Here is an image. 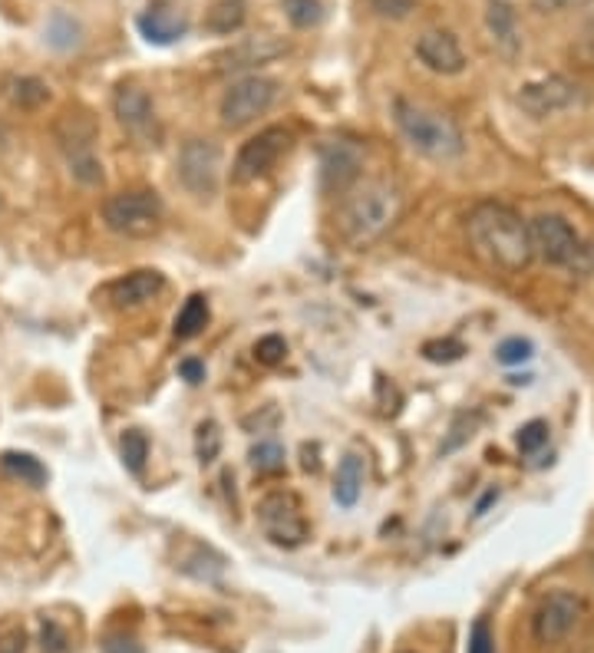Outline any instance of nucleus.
Listing matches in <instances>:
<instances>
[{
	"label": "nucleus",
	"mask_w": 594,
	"mask_h": 653,
	"mask_svg": "<svg viewBox=\"0 0 594 653\" xmlns=\"http://www.w3.org/2000/svg\"><path fill=\"white\" fill-rule=\"evenodd\" d=\"M466 238L469 248L489 264L505 274H522L531 264V241H528V222L498 202H482L466 218Z\"/></svg>",
	"instance_id": "obj_1"
},
{
	"label": "nucleus",
	"mask_w": 594,
	"mask_h": 653,
	"mask_svg": "<svg viewBox=\"0 0 594 653\" xmlns=\"http://www.w3.org/2000/svg\"><path fill=\"white\" fill-rule=\"evenodd\" d=\"M400 209H403V195L393 182L360 179L354 189L344 192V202H340V212H337L340 235L354 248H367V245L380 241L396 225Z\"/></svg>",
	"instance_id": "obj_2"
},
{
	"label": "nucleus",
	"mask_w": 594,
	"mask_h": 653,
	"mask_svg": "<svg viewBox=\"0 0 594 653\" xmlns=\"http://www.w3.org/2000/svg\"><path fill=\"white\" fill-rule=\"evenodd\" d=\"M393 123L403 136V143L433 162H452L466 153V136L459 123L439 110H429L423 103H413L406 97L393 100Z\"/></svg>",
	"instance_id": "obj_3"
},
{
	"label": "nucleus",
	"mask_w": 594,
	"mask_h": 653,
	"mask_svg": "<svg viewBox=\"0 0 594 653\" xmlns=\"http://www.w3.org/2000/svg\"><path fill=\"white\" fill-rule=\"evenodd\" d=\"M528 241L531 255L545 264L568 268L578 274H587L594 268V245H587L568 218L561 215H538L528 222Z\"/></svg>",
	"instance_id": "obj_4"
},
{
	"label": "nucleus",
	"mask_w": 594,
	"mask_h": 653,
	"mask_svg": "<svg viewBox=\"0 0 594 653\" xmlns=\"http://www.w3.org/2000/svg\"><path fill=\"white\" fill-rule=\"evenodd\" d=\"M97 136H100L97 120L87 110H70L57 123V139L70 162V176L90 189L103 185V162L97 156Z\"/></svg>",
	"instance_id": "obj_5"
},
{
	"label": "nucleus",
	"mask_w": 594,
	"mask_h": 653,
	"mask_svg": "<svg viewBox=\"0 0 594 653\" xmlns=\"http://www.w3.org/2000/svg\"><path fill=\"white\" fill-rule=\"evenodd\" d=\"M103 225L123 238H153L162 228V199L153 189L116 192L103 202Z\"/></svg>",
	"instance_id": "obj_6"
},
{
	"label": "nucleus",
	"mask_w": 594,
	"mask_h": 653,
	"mask_svg": "<svg viewBox=\"0 0 594 653\" xmlns=\"http://www.w3.org/2000/svg\"><path fill=\"white\" fill-rule=\"evenodd\" d=\"M258 528L278 548H301L311 538V525L304 518V505L294 492H268L255 508Z\"/></svg>",
	"instance_id": "obj_7"
},
{
	"label": "nucleus",
	"mask_w": 594,
	"mask_h": 653,
	"mask_svg": "<svg viewBox=\"0 0 594 653\" xmlns=\"http://www.w3.org/2000/svg\"><path fill=\"white\" fill-rule=\"evenodd\" d=\"M274 100H278V80L251 74V77H242L238 83H232L225 90L218 116H222L225 130H245L258 116H265L274 106Z\"/></svg>",
	"instance_id": "obj_8"
},
{
	"label": "nucleus",
	"mask_w": 594,
	"mask_h": 653,
	"mask_svg": "<svg viewBox=\"0 0 594 653\" xmlns=\"http://www.w3.org/2000/svg\"><path fill=\"white\" fill-rule=\"evenodd\" d=\"M113 113L120 120V126L126 130V136L143 146V149H156L162 143V126L153 106V97L136 87V83H120L113 93Z\"/></svg>",
	"instance_id": "obj_9"
},
{
	"label": "nucleus",
	"mask_w": 594,
	"mask_h": 653,
	"mask_svg": "<svg viewBox=\"0 0 594 653\" xmlns=\"http://www.w3.org/2000/svg\"><path fill=\"white\" fill-rule=\"evenodd\" d=\"M179 182L195 199H212L222 182V149L212 139H186L176 162Z\"/></svg>",
	"instance_id": "obj_10"
},
{
	"label": "nucleus",
	"mask_w": 594,
	"mask_h": 653,
	"mask_svg": "<svg viewBox=\"0 0 594 653\" xmlns=\"http://www.w3.org/2000/svg\"><path fill=\"white\" fill-rule=\"evenodd\" d=\"M291 133L284 130V126H268V130H261L255 139H248L242 149H238V156H235V166H232V182L235 185H248V182H258L261 176H268L278 162H281V156L291 149Z\"/></svg>",
	"instance_id": "obj_11"
},
{
	"label": "nucleus",
	"mask_w": 594,
	"mask_h": 653,
	"mask_svg": "<svg viewBox=\"0 0 594 653\" xmlns=\"http://www.w3.org/2000/svg\"><path fill=\"white\" fill-rule=\"evenodd\" d=\"M581 103H584V87L574 83L571 77H558V74L545 77V80H535V83H525L518 90V106L531 120L564 113V110H574Z\"/></svg>",
	"instance_id": "obj_12"
},
{
	"label": "nucleus",
	"mask_w": 594,
	"mask_h": 653,
	"mask_svg": "<svg viewBox=\"0 0 594 653\" xmlns=\"http://www.w3.org/2000/svg\"><path fill=\"white\" fill-rule=\"evenodd\" d=\"M584 617V600L571 590H551L538 610L531 613V633L538 643L551 646V643H561L574 627L578 620Z\"/></svg>",
	"instance_id": "obj_13"
},
{
	"label": "nucleus",
	"mask_w": 594,
	"mask_h": 653,
	"mask_svg": "<svg viewBox=\"0 0 594 653\" xmlns=\"http://www.w3.org/2000/svg\"><path fill=\"white\" fill-rule=\"evenodd\" d=\"M363 172V149L354 139H330L321 149V182L327 192H347L360 182Z\"/></svg>",
	"instance_id": "obj_14"
},
{
	"label": "nucleus",
	"mask_w": 594,
	"mask_h": 653,
	"mask_svg": "<svg viewBox=\"0 0 594 653\" xmlns=\"http://www.w3.org/2000/svg\"><path fill=\"white\" fill-rule=\"evenodd\" d=\"M162 291H166V278L153 268H143V271H133V274L107 284L103 297L116 311H136V307H146L149 301H156Z\"/></svg>",
	"instance_id": "obj_15"
},
{
	"label": "nucleus",
	"mask_w": 594,
	"mask_h": 653,
	"mask_svg": "<svg viewBox=\"0 0 594 653\" xmlns=\"http://www.w3.org/2000/svg\"><path fill=\"white\" fill-rule=\"evenodd\" d=\"M288 54V44L278 41V37H251V41H242L235 47H228L225 54L215 57V70L218 74H242V70H258L278 57Z\"/></svg>",
	"instance_id": "obj_16"
},
{
	"label": "nucleus",
	"mask_w": 594,
	"mask_h": 653,
	"mask_svg": "<svg viewBox=\"0 0 594 653\" xmlns=\"http://www.w3.org/2000/svg\"><path fill=\"white\" fill-rule=\"evenodd\" d=\"M416 57L426 70H433L439 77H456L466 70V54L449 31H426L416 41Z\"/></svg>",
	"instance_id": "obj_17"
},
{
	"label": "nucleus",
	"mask_w": 594,
	"mask_h": 653,
	"mask_svg": "<svg viewBox=\"0 0 594 653\" xmlns=\"http://www.w3.org/2000/svg\"><path fill=\"white\" fill-rule=\"evenodd\" d=\"M136 27L153 47H172L189 34V18L172 8H149L136 18Z\"/></svg>",
	"instance_id": "obj_18"
},
{
	"label": "nucleus",
	"mask_w": 594,
	"mask_h": 653,
	"mask_svg": "<svg viewBox=\"0 0 594 653\" xmlns=\"http://www.w3.org/2000/svg\"><path fill=\"white\" fill-rule=\"evenodd\" d=\"M485 27L492 34V44L498 54L515 57L522 50V31H518V18L512 11L508 0H489V11H485Z\"/></svg>",
	"instance_id": "obj_19"
},
{
	"label": "nucleus",
	"mask_w": 594,
	"mask_h": 653,
	"mask_svg": "<svg viewBox=\"0 0 594 653\" xmlns=\"http://www.w3.org/2000/svg\"><path fill=\"white\" fill-rule=\"evenodd\" d=\"M363 475H367V465H363V455L357 452H347L337 465V475H334V502L340 508H354L363 495Z\"/></svg>",
	"instance_id": "obj_20"
},
{
	"label": "nucleus",
	"mask_w": 594,
	"mask_h": 653,
	"mask_svg": "<svg viewBox=\"0 0 594 653\" xmlns=\"http://www.w3.org/2000/svg\"><path fill=\"white\" fill-rule=\"evenodd\" d=\"M209 317H212L209 301H205L202 294H192V297L182 304L179 317H176V327H172L176 340H192V337H199V334L209 327Z\"/></svg>",
	"instance_id": "obj_21"
},
{
	"label": "nucleus",
	"mask_w": 594,
	"mask_h": 653,
	"mask_svg": "<svg viewBox=\"0 0 594 653\" xmlns=\"http://www.w3.org/2000/svg\"><path fill=\"white\" fill-rule=\"evenodd\" d=\"M44 37H47V44H51L54 50L70 54V50H77V47L83 44V27H80V21H77V18H70V14H64V11H57V14L47 21Z\"/></svg>",
	"instance_id": "obj_22"
},
{
	"label": "nucleus",
	"mask_w": 594,
	"mask_h": 653,
	"mask_svg": "<svg viewBox=\"0 0 594 653\" xmlns=\"http://www.w3.org/2000/svg\"><path fill=\"white\" fill-rule=\"evenodd\" d=\"M0 465H4L8 475L21 479L24 485H34V488L47 485V465L41 459H34L31 452H4L0 455Z\"/></svg>",
	"instance_id": "obj_23"
},
{
	"label": "nucleus",
	"mask_w": 594,
	"mask_h": 653,
	"mask_svg": "<svg viewBox=\"0 0 594 653\" xmlns=\"http://www.w3.org/2000/svg\"><path fill=\"white\" fill-rule=\"evenodd\" d=\"M245 24V0H218V4L209 11L205 27L212 34H235Z\"/></svg>",
	"instance_id": "obj_24"
},
{
	"label": "nucleus",
	"mask_w": 594,
	"mask_h": 653,
	"mask_svg": "<svg viewBox=\"0 0 594 653\" xmlns=\"http://www.w3.org/2000/svg\"><path fill=\"white\" fill-rule=\"evenodd\" d=\"M120 455H123L126 472L143 475L146 459H149V436H146L143 429H126L123 439H120Z\"/></svg>",
	"instance_id": "obj_25"
},
{
	"label": "nucleus",
	"mask_w": 594,
	"mask_h": 653,
	"mask_svg": "<svg viewBox=\"0 0 594 653\" xmlns=\"http://www.w3.org/2000/svg\"><path fill=\"white\" fill-rule=\"evenodd\" d=\"M248 462L258 475H278V472H284V446L274 439H261L251 446Z\"/></svg>",
	"instance_id": "obj_26"
},
{
	"label": "nucleus",
	"mask_w": 594,
	"mask_h": 653,
	"mask_svg": "<svg viewBox=\"0 0 594 653\" xmlns=\"http://www.w3.org/2000/svg\"><path fill=\"white\" fill-rule=\"evenodd\" d=\"M222 455V429L215 419H202L195 426V459L202 465H212Z\"/></svg>",
	"instance_id": "obj_27"
},
{
	"label": "nucleus",
	"mask_w": 594,
	"mask_h": 653,
	"mask_svg": "<svg viewBox=\"0 0 594 653\" xmlns=\"http://www.w3.org/2000/svg\"><path fill=\"white\" fill-rule=\"evenodd\" d=\"M11 100H14L21 110H37V106H44V103L51 100V90H47V83L37 80V77H21V80L11 83Z\"/></svg>",
	"instance_id": "obj_28"
},
{
	"label": "nucleus",
	"mask_w": 594,
	"mask_h": 653,
	"mask_svg": "<svg viewBox=\"0 0 594 653\" xmlns=\"http://www.w3.org/2000/svg\"><path fill=\"white\" fill-rule=\"evenodd\" d=\"M284 18L298 27V31H311L324 21V8L321 0H281Z\"/></svg>",
	"instance_id": "obj_29"
},
{
	"label": "nucleus",
	"mask_w": 594,
	"mask_h": 653,
	"mask_svg": "<svg viewBox=\"0 0 594 653\" xmlns=\"http://www.w3.org/2000/svg\"><path fill=\"white\" fill-rule=\"evenodd\" d=\"M535 357V344L528 337H508L495 347V360L502 367H522Z\"/></svg>",
	"instance_id": "obj_30"
},
{
	"label": "nucleus",
	"mask_w": 594,
	"mask_h": 653,
	"mask_svg": "<svg viewBox=\"0 0 594 653\" xmlns=\"http://www.w3.org/2000/svg\"><path fill=\"white\" fill-rule=\"evenodd\" d=\"M284 357H288V344L278 334H268L255 344V360L261 367H278V363H284Z\"/></svg>",
	"instance_id": "obj_31"
},
{
	"label": "nucleus",
	"mask_w": 594,
	"mask_h": 653,
	"mask_svg": "<svg viewBox=\"0 0 594 653\" xmlns=\"http://www.w3.org/2000/svg\"><path fill=\"white\" fill-rule=\"evenodd\" d=\"M41 646H44V653H70V637L54 617L41 620Z\"/></svg>",
	"instance_id": "obj_32"
},
{
	"label": "nucleus",
	"mask_w": 594,
	"mask_h": 653,
	"mask_svg": "<svg viewBox=\"0 0 594 653\" xmlns=\"http://www.w3.org/2000/svg\"><path fill=\"white\" fill-rule=\"evenodd\" d=\"M466 353V347L459 340H429L423 344V357L429 363H456Z\"/></svg>",
	"instance_id": "obj_33"
},
{
	"label": "nucleus",
	"mask_w": 594,
	"mask_h": 653,
	"mask_svg": "<svg viewBox=\"0 0 594 653\" xmlns=\"http://www.w3.org/2000/svg\"><path fill=\"white\" fill-rule=\"evenodd\" d=\"M545 442H548V423L531 419V423H525V426L518 429V452L531 455V452H538Z\"/></svg>",
	"instance_id": "obj_34"
},
{
	"label": "nucleus",
	"mask_w": 594,
	"mask_h": 653,
	"mask_svg": "<svg viewBox=\"0 0 594 653\" xmlns=\"http://www.w3.org/2000/svg\"><path fill=\"white\" fill-rule=\"evenodd\" d=\"M466 653H495V633H492V623H489L485 617H479V620L469 627Z\"/></svg>",
	"instance_id": "obj_35"
},
{
	"label": "nucleus",
	"mask_w": 594,
	"mask_h": 653,
	"mask_svg": "<svg viewBox=\"0 0 594 653\" xmlns=\"http://www.w3.org/2000/svg\"><path fill=\"white\" fill-rule=\"evenodd\" d=\"M370 8L377 18H386V21H403L416 11V0H370Z\"/></svg>",
	"instance_id": "obj_36"
},
{
	"label": "nucleus",
	"mask_w": 594,
	"mask_h": 653,
	"mask_svg": "<svg viewBox=\"0 0 594 653\" xmlns=\"http://www.w3.org/2000/svg\"><path fill=\"white\" fill-rule=\"evenodd\" d=\"M100 650H103V653H146L143 643H139V637H133V633H126V630L107 633L103 643H100Z\"/></svg>",
	"instance_id": "obj_37"
},
{
	"label": "nucleus",
	"mask_w": 594,
	"mask_h": 653,
	"mask_svg": "<svg viewBox=\"0 0 594 653\" xmlns=\"http://www.w3.org/2000/svg\"><path fill=\"white\" fill-rule=\"evenodd\" d=\"M27 630L24 627H11L8 633H0V653H27Z\"/></svg>",
	"instance_id": "obj_38"
},
{
	"label": "nucleus",
	"mask_w": 594,
	"mask_h": 653,
	"mask_svg": "<svg viewBox=\"0 0 594 653\" xmlns=\"http://www.w3.org/2000/svg\"><path fill=\"white\" fill-rule=\"evenodd\" d=\"M179 373H182V380H189V383H202V380H205V363H202V360H182V363H179Z\"/></svg>",
	"instance_id": "obj_39"
},
{
	"label": "nucleus",
	"mask_w": 594,
	"mask_h": 653,
	"mask_svg": "<svg viewBox=\"0 0 594 653\" xmlns=\"http://www.w3.org/2000/svg\"><path fill=\"white\" fill-rule=\"evenodd\" d=\"M531 4L541 14H558V11H568L571 4H578V0H531Z\"/></svg>",
	"instance_id": "obj_40"
},
{
	"label": "nucleus",
	"mask_w": 594,
	"mask_h": 653,
	"mask_svg": "<svg viewBox=\"0 0 594 653\" xmlns=\"http://www.w3.org/2000/svg\"><path fill=\"white\" fill-rule=\"evenodd\" d=\"M495 498H498V492L492 488V492H489V495H485V498H482V502L475 505V515H485V508H489V502H495Z\"/></svg>",
	"instance_id": "obj_41"
},
{
	"label": "nucleus",
	"mask_w": 594,
	"mask_h": 653,
	"mask_svg": "<svg viewBox=\"0 0 594 653\" xmlns=\"http://www.w3.org/2000/svg\"><path fill=\"white\" fill-rule=\"evenodd\" d=\"M304 452H307V455H311V452L317 455V449H311V446H304ZM317 465H321L317 459H304V469H307V472H317Z\"/></svg>",
	"instance_id": "obj_42"
},
{
	"label": "nucleus",
	"mask_w": 594,
	"mask_h": 653,
	"mask_svg": "<svg viewBox=\"0 0 594 653\" xmlns=\"http://www.w3.org/2000/svg\"><path fill=\"white\" fill-rule=\"evenodd\" d=\"M587 564H591V577H594V551H591V561Z\"/></svg>",
	"instance_id": "obj_43"
}]
</instances>
